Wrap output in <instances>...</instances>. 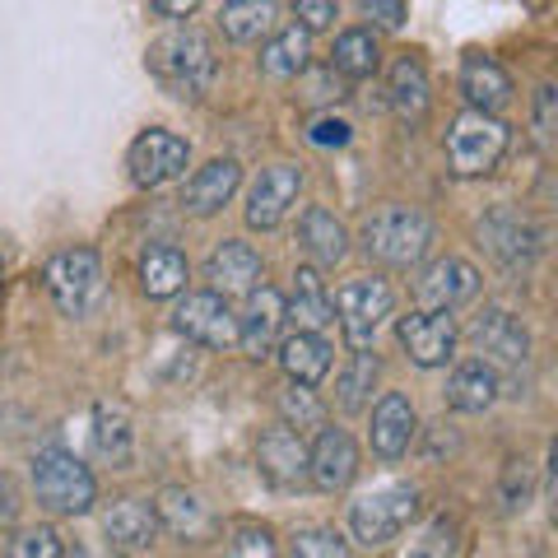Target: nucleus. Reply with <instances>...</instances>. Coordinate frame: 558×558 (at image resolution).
<instances>
[{
    "instance_id": "5",
    "label": "nucleus",
    "mask_w": 558,
    "mask_h": 558,
    "mask_svg": "<svg viewBox=\"0 0 558 558\" xmlns=\"http://www.w3.org/2000/svg\"><path fill=\"white\" fill-rule=\"evenodd\" d=\"M508 149V126L488 112H461L447 131V163L457 178H484Z\"/></svg>"
},
{
    "instance_id": "26",
    "label": "nucleus",
    "mask_w": 558,
    "mask_h": 558,
    "mask_svg": "<svg viewBox=\"0 0 558 558\" xmlns=\"http://www.w3.org/2000/svg\"><path fill=\"white\" fill-rule=\"evenodd\" d=\"M494 400H498V373L488 368L484 359H470V363H461V368L451 373V381H447V405L451 410L484 414Z\"/></svg>"
},
{
    "instance_id": "17",
    "label": "nucleus",
    "mask_w": 558,
    "mask_h": 558,
    "mask_svg": "<svg viewBox=\"0 0 558 558\" xmlns=\"http://www.w3.org/2000/svg\"><path fill=\"white\" fill-rule=\"evenodd\" d=\"M256 461L260 475L275 488H303L307 484V447L293 428H270L266 438L256 442Z\"/></svg>"
},
{
    "instance_id": "40",
    "label": "nucleus",
    "mask_w": 558,
    "mask_h": 558,
    "mask_svg": "<svg viewBox=\"0 0 558 558\" xmlns=\"http://www.w3.org/2000/svg\"><path fill=\"white\" fill-rule=\"evenodd\" d=\"M223 558H279V554H275L270 531H260V526H242V531L233 535V545H229V554H223Z\"/></svg>"
},
{
    "instance_id": "9",
    "label": "nucleus",
    "mask_w": 558,
    "mask_h": 558,
    "mask_svg": "<svg viewBox=\"0 0 558 558\" xmlns=\"http://www.w3.org/2000/svg\"><path fill=\"white\" fill-rule=\"evenodd\" d=\"M470 340H475V349L484 354L488 368H521V363L531 359V336H526V326H521L512 312H502V307H488L484 317H475V326H470Z\"/></svg>"
},
{
    "instance_id": "47",
    "label": "nucleus",
    "mask_w": 558,
    "mask_h": 558,
    "mask_svg": "<svg viewBox=\"0 0 558 558\" xmlns=\"http://www.w3.org/2000/svg\"><path fill=\"white\" fill-rule=\"evenodd\" d=\"M70 558H112V554H102V549H75Z\"/></svg>"
},
{
    "instance_id": "10",
    "label": "nucleus",
    "mask_w": 558,
    "mask_h": 558,
    "mask_svg": "<svg viewBox=\"0 0 558 558\" xmlns=\"http://www.w3.org/2000/svg\"><path fill=\"white\" fill-rule=\"evenodd\" d=\"M396 336L418 368H442L457 349V322H451V312H410L396 322Z\"/></svg>"
},
{
    "instance_id": "21",
    "label": "nucleus",
    "mask_w": 558,
    "mask_h": 558,
    "mask_svg": "<svg viewBox=\"0 0 558 558\" xmlns=\"http://www.w3.org/2000/svg\"><path fill=\"white\" fill-rule=\"evenodd\" d=\"M102 531H108V539L117 549L140 554L159 539V517H154V508L140 498H117L112 508L102 512Z\"/></svg>"
},
{
    "instance_id": "41",
    "label": "nucleus",
    "mask_w": 558,
    "mask_h": 558,
    "mask_svg": "<svg viewBox=\"0 0 558 558\" xmlns=\"http://www.w3.org/2000/svg\"><path fill=\"white\" fill-rule=\"evenodd\" d=\"M293 20L303 33H322L336 24V0H293Z\"/></svg>"
},
{
    "instance_id": "12",
    "label": "nucleus",
    "mask_w": 558,
    "mask_h": 558,
    "mask_svg": "<svg viewBox=\"0 0 558 558\" xmlns=\"http://www.w3.org/2000/svg\"><path fill=\"white\" fill-rule=\"evenodd\" d=\"M414 293H418V312H451V307H461L480 293V270L470 266V260L442 256L424 270Z\"/></svg>"
},
{
    "instance_id": "44",
    "label": "nucleus",
    "mask_w": 558,
    "mask_h": 558,
    "mask_svg": "<svg viewBox=\"0 0 558 558\" xmlns=\"http://www.w3.org/2000/svg\"><path fill=\"white\" fill-rule=\"evenodd\" d=\"M14 517H20V494H14V484L0 475V531L14 526Z\"/></svg>"
},
{
    "instance_id": "24",
    "label": "nucleus",
    "mask_w": 558,
    "mask_h": 558,
    "mask_svg": "<svg viewBox=\"0 0 558 558\" xmlns=\"http://www.w3.org/2000/svg\"><path fill=\"white\" fill-rule=\"evenodd\" d=\"M279 368L289 373L293 387H317V381L330 373V344L312 330H299L279 344Z\"/></svg>"
},
{
    "instance_id": "38",
    "label": "nucleus",
    "mask_w": 558,
    "mask_h": 558,
    "mask_svg": "<svg viewBox=\"0 0 558 558\" xmlns=\"http://www.w3.org/2000/svg\"><path fill=\"white\" fill-rule=\"evenodd\" d=\"M5 558H65V549H61V535L57 531L38 526V531H24L20 539H14Z\"/></svg>"
},
{
    "instance_id": "29",
    "label": "nucleus",
    "mask_w": 558,
    "mask_h": 558,
    "mask_svg": "<svg viewBox=\"0 0 558 558\" xmlns=\"http://www.w3.org/2000/svg\"><path fill=\"white\" fill-rule=\"evenodd\" d=\"M140 289L149 299H172L186 289V256L178 247H149L140 256Z\"/></svg>"
},
{
    "instance_id": "11",
    "label": "nucleus",
    "mask_w": 558,
    "mask_h": 558,
    "mask_svg": "<svg viewBox=\"0 0 558 558\" xmlns=\"http://www.w3.org/2000/svg\"><path fill=\"white\" fill-rule=\"evenodd\" d=\"M135 186H163L186 168V140L172 131H145L126 154Z\"/></svg>"
},
{
    "instance_id": "36",
    "label": "nucleus",
    "mask_w": 558,
    "mask_h": 558,
    "mask_svg": "<svg viewBox=\"0 0 558 558\" xmlns=\"http://www.w3.org/2000/svg\"><path fill=\"white\" fill-rule=\"evenodd\" d=\"M457 521L451 517H438V521H428L424 531H418V539H410V549L400 554V558H457Z\"/></svg>"
},
{
    "instance_id": "14",
    "label": "nucleus",
    "mask_w": 558,
    "mask_h": 558,
    "mask_svg": "<svg viewBox=\"0 0 558 558\" xmlns=\"http://www.w3.org/2000/svg\"><path fill=\"white\" fill-rule=\"evenodd\" d=\"M359 475V447L354 438H349L344 428H322L317 442H312L307 451V480L326 488V494H340V488H349Z\"/></svg>"
},
{
    "instance_id": "15",
    "label": "nucleus",
    "mask_w": 558,
    "mask_h": 558,
    "mask_svg": "<svg viewBox=\"0 0 558 558\" xmlns=\"http://www.w3.org/2000/svg\"><path fill=\"white\" fill-rule=\"evenodd\" d=\"M299 186H303V172L293 163H275V168L260 172L252 196H247V223L252 229H260V233L275 229V223L289 215V205L299 201Z\"/></svg>"
},
{
    "instance_id": "19",
    "label": "nucleus",
    "mask_w": 558,
    "mask_h": 558,
    "mask_svg": "<svg viewBox=\"0 0 558 558\" xmlns=\"http://www.w3.org/2000/svg\"><path fill=\"white\" fill-rule=\"evenodd\" d=\"M205 279H209V293H252L256 279H260V256L247 247V242H219L205 260Z\"/></svg>"
},
{
    "instance_id": "4",
    "label": "nucleus",
    "mask_w": 558,
    "mask_h": 558,
    "mask_svg": "<svg viewBox=\"0 0 558 558\" xmlns=\"http://www.w3.org/2000/svg\"><path fill=\"white\" fill-rule=\"evenodd\" d=\"M418 512V488L414 484H377L368 494H359L349 502V531H354L359 545H391L414 521Z\"/></svg>"
},
{
    "instance_id": "28",
    "label": "nucleus",
    "mask_w": 558,
    "mask_h": 558,
    "mask_svg": "<svg viewBox=\"0 0 558 558\" xmlns=\"http://www.w3.org/2000/svg\"><path fill=\"white\" fill-rule=\"evenodd\" d=\"M299 238H303V247H307V256L317 260V266H340V260L349 256V233H344V223L330 215V209H322V205H312L307 215H303Z\"/></svg>"
},
{
    "instance_id": "43",
    "label": "nucleus",
    "mask_w": 558,
    "mask_h": 558,
    "mask_svg": "<svg viewBox=\"0 0 558 558\" xmlns=\"http://www.w3.org/2000/svg\"><path fill=\"white\" fill-rule=\"evenodd\" d=\"M363 10L373 14L381 28H405V0H363Z\"/></svg>"
},
{
    "instance_id": "25",
    "label": "nucleus",
    "mask_w": 558,
    "mask_h": 558,
    "mask_svg": "<svg viewBox=\"0 0 558 558\" xmlns=\"http://www.w3.org/2000/svg\"><path fill=\"white\" fill-rule=\"evenodd\" d=\"M387 98H391V112L405 121V126H418L428 117V75L414 57H400L391 65V80H387Z\"/></svg>"
},
{
    "instance_id": "33",
    "label": "nucleus",
    "mask_w": 558,
    "mask_h": 558,
    "mask_svg": "<svg viewBox=\"0 0 558 558\" xmlns=\"http://www.w3.org/2000/svg\"><path fill=\"white\" fill-rule=\"evenodd\" d=\"M94 447L102 461L126 465L131 461V418L121 405H98L94 410Z\"/></svg>"
},
{
    "instance_id": "16",
    "label": "nucleus",
    "mask_w": 558,
    "mask_h": 558,
    "mask_svg": "<svg viewBox=\"0 0 558 558\" xmlns=\"http://www.w3.org/2000/svg\"><path fill=\"white\" fill-rule=\"evenodd\" d=\"M284 299L275 289H252L247 293V307L238 317V344L247 349V359H266L275 340H279V326H284Z\"/></svg>"
},
{
    "instance_id": "22",
    "label": "nucleus",
    "mask_w": 558,
    "mask_h": 558,
    "mask_svg": "<svg viewBox=\"0 0 558 558\" xmlns=\"http://www.w3.org/2000/svg\"><path fill=\"white\" fill-rule=\"evenodd\" d=\"M238 182H242V168L233 159H215V163H205L196 178L186 182L182 205L191 209V215H219V209L233 201Z\"/></svg>"
},
{
    "instance_id": "20",
    "label": "nucleus",
    "mask_w": 558,
    "mask_h": 558,
    "mask_svg": "<svg viewBox=\"0 0 558 558\" xmlns=\"http://www.w3.org/2000/svg\"><path fill=\"white\" fill-rule=\"evenodd\" d=\"M461 94L470 102V112H488V117H494L498 108H508V102H512V80H508V70H502L498 61L470 51V57L461 61Z\"/></svg>"
},
{
    "instance_id": "31",
    "label": "nucleus",
    "mask_w": 558,
    "mask_h": 558,
    "mask_svg": "<svg viewBox=\"0 0 558 558\" xmlns=\"http://www.w3.org/2000/svg\"><path fill=\"white\" fill-rule=\"evenodd\" d=\"M312 33H303L299 24L284 28V33H275V38L266 43V51H260V70L275 80H293V75H303L307 70V57H312Z\"/></svg>"
},
{
    "instance_id": "23",
    "label": "nucleus",
    "mask_w": 558,
    "mask_h": 558,
    "mask_svg": "<svg viewBox=\"0 0 558 558\" xmlns=\"http://www.w3.org/2000/svg\"><path fill=\"white\" fill-rule=\"evenodd\" d=\"M154 517H159V531H172L178 539H205L215 531L209 508L196 494H186V488H163L159 502H154Z\"/></svg>"
},
{
    "instance_id": "30",
    "label": "nucleus",
    "mask_w": 558,
    "mask_h": 558,
    "mask_svg": "<svg viewBox=\"0 0 558 558\" xmlns=\"http://www.w3.org/2000/svg\"><path fill=\"white\" fill-rule=\"evenodd\" d=\"M219 28L233 43H256L275 28V0H223Z\"/></svg>"
},
{
    "instance_id": "8",
    "label": "nucleus",
    "mask_w": 558,
    "mask_h": 558,
    "mask_svg": "<svg viewBox=\"0 0 558 558\" xmlns=\"http://www.w3.org/2000/svg\"><path fill=\"white\" fill-rule=\"evenodd\" d=\"M172 326H178V336L196 340L205 349H229L238 344V317L223 293H186L172 312Z\"/></svg>"
},
{
    "instance_id": "37",
    "label": "nucleus",
    "mask_w": 558,
    "mask_h": 558,
    "mask_svg": "<svg viewBox=\"0 0 558 558\" xmlns=\"http://www.w3.org/2000/svg\"><path fill=\"white\" fill-rule=\"evenodd\" d=\"M293 558H349V545L336 531H299L293 535Z\"/></svg>"
},
{
    "instance_id": "1",
    "label": "nucleus",
    "mask_w": 558,
    "mask_h": 558,
    "mask_svg": "<svg viewBox=\"0 0 558 558\" xmlns=\"http://www.w3.org/2000/svg\"><path fill=\"white\" fill-rule=\"evenodd\" d=\"M149 75L163 84L172 98H201L215 80V51L196 28H178L149 47Z\"/></svg>"
},
{
    "instance_id": "6",
    "label": "nucleus",
    "mask_w": 558,
    "mask_h": 558,
    "mask_svg": "<svg viewBox=\"0 0 558 558\" xmlns=\"http://www.w3.org/2000/svg\"><path fill=\"white\" fill-rule=\"evenodd\" d=\"M47 293L65 317H89L98 293H102V266L89 247H70L47 260Z\"/></svg>"
},
{
    "instance_id": "34",
    "label": "nucleus",
    "mask_w": 558,
    "mask_h": 558,
    "mask_svg": "<svg viewBox=\"0 0 558 558\" xmlns=\"http://www.w3.org/2000/svg\"><path fill=\"white\" fill-rule=\"evenodd\" d=\"M381 373V363L363 349V354H354V363L344 368L340 377V387H336V400H340V410H363L368 405V391H373V381Z\"/></svg>"
},
{
    "instance_id": "39",
    "label": "nucleus",
    "mask_w": 558,
    "mask_h": 558,
    "mask_svg": "<svg viewBox=\"0 0 558 558\" xmlns=\"http://www.w3.org/2000/svg\"><path fill=\"white\" fill-rule=\"evenodd\" d=\"M307 75V70H303ZM303 102H312V108H317V102H330V98H344V75L340 70H312V75L303 80V94H299Z\"/></svg>"
},
{
    "instance_id": "18",
    "label": "nucleus",
    "mask_w": 558,
    "mask_h": 558,
    "mask_svg": "<svg viewBox=\"0 0 558 558\" xmlns=\"http://www.w3.org/2000/svg\"><path fill=\"white\" fill-rule=\"evenodd\" d=\"M368 438H373V451L381 461H396V457H405L410 442H414V405H410V396H400V391H387L373 405V428H368Z\"/></svg>"
},
{
    "instance_id": "13",
    "label": "nucleus",
    "mask_w": 558,
    "mask_h": 558,
    "mask_svg": "<svg viewBox=\"0 0 558 558\" xmlns=\"http://www.w3.org/2000/svg\"><path fill=\"white\" fill-rule=\"evenodd\" d=\"M480 238L488 242V252H494L508 270H521V266H531V260L539 256V229L526 219V215H517V209H494L484 223H480Z\"/></svg>"
},
{
    "instance_id": "45",
    "label": "nucleus",
    "mask_w": 558,
    "mask_h": 558,
    "mask_svg": "<svg viewBox=\"0 0 558 558\" xmlns=\"http://www.w3.org/2000/svg\"><path fill=\"white\" fill-rule=\"evenodd\" d=\"M554 84H545V89H539V98H535V121H539V135H549L554 131Z\"/></svg>"
},
{
    "instance_id": "46",
    "label": "nucleus",
    "mask_w": 558,
    "mask_h": 558,
    "mask_svg": "<svg viewBox=\"0 0 558 558\" xmlns=\"http://www.w3.org/2000/svg\"><path fill=\"white\" fill-rule=\"evenodd\" d=\"M196 5H201V0H154V10H159L163 20H191Z\"/></svg>"
},
{
    "instance_id": "3",
    "label": "nucleus",
    "mask_w": 558,
    "mask_h": 558,
    "mask_svg": "<svg viewBox=\"0 0 558 558\" xmlns=\"http://www.w3.org/2000/svg\"><path fill=\"white\" fill-rule=\"evenodd\" d=\"M33 494H38V502L47 512L80 517V512L94 508L98 484H94V475H89V465L84 461H75L61 447H47V451L33 457Z\"/></svg>"
},
{
    "instance_id": "7",
    "label": "nucleus",
    "mask_w": 558,
    "mask_h": 558,
    "mask_svg": "<svg viewBox=\"0 0 558 558\" xmlns=\"http://www.w3.org/2000/svg\"><path fill=\"white\" fill-rule=\"evenodd\" d=\"M391 303H396V293L387 279H354V284H344L340 289V330H344V344L354 349V354H363V349H373V336H377V326L391 317Z\"/></svg>"
},
{
    "instance_id": "35",
    "label": "nucleus",
    "mask_w": 558,
    "mask_h": 558,
    "mask_svg": "<svg viewBox=\"0 0 558 558\" xmlns=\"http://www.w3.org/2000/svg\"><path fill=\"white\" fill-rule=\"evenodd\" d=\"M279 414H284V428H293L299 438L312 428H326V410L317 405L312 387H289L284 396H279Z\"/></svg>"
},
{
    "instance_id": "42",
    "label": "nucleus",
    "mask_w": 558,
    "mask_h": 558,
    "mask_svg": "<svg viewBox=\"0 0 558 558\" xmlns=\"http://www.w3.org/2000/svg\"><path fill=\"white\" fill-rule=\"evenodd\" d=\"M307 140L312 145H322V149H330V145H349V121H340V117H317L312 121V131H307Z\"/></svg>"
},
{
    "instance_id": "27",
    "label": "nucleus",
    "mask_w": 558,
    "mask_h": 558,
    "mask_svg": "<svg viewBox=\"0 0 558 558\" xmlns=\"http://www.w3.org/2000/svg\"><path fill=\"white\" fill-rule=\"evenodd\" d=\"M284 312L299 322V330H312V336H322V330L336 322V303H330L322 275L312 270V266H303L299 275H293V299H289Z\"/></svg>"
},
{
    "instance_id": "2",
    "label": "nucleus",
    "mask_w": 558,
    "mask_h": 558,
    "mask_svg": "<svg viewBox=\"0 0 558 558\" xmlns=\"http://www.w3.org/2000/svg\"><path fill=\"white\" fill-rule=\"evenodd\" d=\"M433 247V219L424 209H410V205H387L363 223V252L381 266H396L405 270L414 260H424V252Z\"/></svg>"
},
{
    "instance_id": "32",
    "label": "nucleus",
    "mask_w": 558,
    "mask_h": 558,
    "mask_svg": "<svg viewBox=\"0 0 558 558\" xmlns=\"http://www.w3.org/2000/svg\"><path fill=\"white\" fill-rule=\"evenodd\" d=\"M377 65H381V51L368 28H349L336 38V61H330V70H340L344 80H368V75H377Z\"/></svg>"
}]
</instances>
